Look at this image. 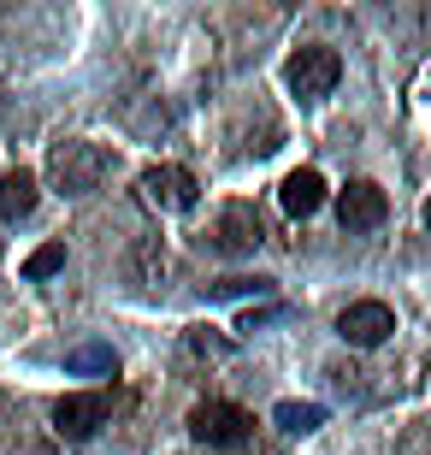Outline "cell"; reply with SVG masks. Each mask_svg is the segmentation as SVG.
Here are the masks:
<instances>
[{"label": "cell", "instance_id": "obj_11", "mask_svg": "<svg viewBox=\"0 0 431 455\" xmlns=\"http://www.w3.org/2000/svg\"><path fill=\"white\" fill-rule=\"evenodd\" d=\"M272 420H278L283 432H314V426H325V408L319 403H278Z\"/></svg>", "mask_w": 431, "mask_h": 455}, {"label": "cell", "instance_id": "obj_15", "mask_svg": "<svg viewBox=\"0 0 431 455\" xmlns=\"http://www.w3.org/2000/svg\"><path fill=\"white\" fill-rule=\"evenodd\" d=\"M419 220H426V231H431V196H426V213H419Z\"/></svg>", "mask_w": 431, "mask_h": 455}, {"label": "cell", "instance_id": "obj_10", "mask_svg": "<svg viewBox=\"0 0 431 455\" xmlns=\"http://www.w3.org/2000/svg\"><path fill=\"white\" fill-rule=\"evenodd\" d=\"M36 202H42V184L36 172H0V220H30Z\"/></svg>", "mask_w": 431, "mask_h": 455}, {"label": "cell", "instance_id": "obj_8", "mask_svg": "<svg viewBox=\"0 0 431 455\" xmlns=\"http://www.w3.org/2000/svg\"><path fill=\"white\" fill-rule=\"evenodd\" d=\"M207 236H213L219 254H254V249H260V236H266V225H260V213H254L249 202H231L213 220V231H207Z\"/></svg>", "mask_w": 431, "mask_h": 455}, {"label": "cell", "instance_id": "obj_14", "mask_svg": "<svg viewBox=\"0 0 431 455\" xmlns=\"http://www.w3.org/2000/svg\"><path fill=\"white\" fill-rule=\"evenodd\" d=\"M71 367H113V355H100V349H84V355H71Z\"/></svg>", "mask_w": 431, "mask_h": 455}, {"label": "cell", "instance_id": "obj_1", "mask_svg": "<svg viewBox=\"0 0 431 455\" xmlns=\"http://www.w3.org/2000/svg\"><path fill=\"white\" fill-rule=\"evenodd\" d=\"M107 172H113V154L100 142H60L48 154V178L60 196H95L107 184Z\"/></svg>", "mask_w": 431, "mask_h": 455}, {"label": "cell", "instance_id": "obj_5", "mask_svg": "<svg viewBox=\"0 0 431 455\" xmlns=\"http://www.w3.org/2000/svg\"><path fill=\"white\" fill-rule=\"evenodd\" d=\"M396 331V314H390V302H348L343 314H337V338L355 343V349H379L384 338Z\"/></svg>", "mask_w": 431, "mask_h": 455}, {"label": "cell", "instance_id": "obj_3", "mask_svg": "<svg viewBox=\"0 0 431 455\" xmlns=\"http://www.w3.org/2000/svg\"><path fill=\"white\" fill-rule=\"evenodd\" d=\"M254 432V414L236 403H219V396H207V403L189 408V438L207 443V450H236V443Z\"/></svg>", "mask_w": 431, "mask_h": 455}, {"label": "cell", "instance_id": "obj_7", "mask_svg": "<svg viewBox=\"0 0 431 455\" xmlns=\"http://www.w3.org/2000/svg\"><path fill=\"white\" fill-rule=\"evenodd\" d=\"M337 220H343V231H379V225L390 220V196H384L372 178H355V184L337 196Z\"/></svg>", "mask_w": 431, "mask_h": 455}, {"label": "cell", "instance_id": "obj_9", "mask_svg": "<svg viewBox=\"0 0 431 455\" xmlns=\"http://www.w3.org/2000/svg\"><path fill=\"white\" fill-rule=\"evenodd\" d=\"M278 202H283V213H290V220H307V213H319V207H325V178H319L314 166L290 172V178L278 184Z\"/></svg>", "mask_w": 431, "mask_h": 455}, {"label": "cell", "instance_id": "obj_4", "mask_svg": "<svg viewBox=\"0 0 431 455\" xmlns=\"http://www.w3.org/2000/svg\"><path fill=\"white\" fill-rule=\"evenodd\" d=\"M136 189H142V202L160 207V213H189V207L201 202L196 172H183V166H148Z\"/></svg>", "mask_w": 431, "mask_h": 455}, {"label": "cell", "instance_id": "obj_2", "mask_svg": "<svg viewBox=\"0 0 431 455\" xmlns=\"http://www.w3.org/2000/svg\"><path fill=\"white\" fill-rule=\"evenodd\" d=\"M337 77H343V60H337V48H319V42L283 60V84H290L296 101H325L337 89Z\"/></svg>", "mask_w": 431, "mask_h": 455}, {"label": "cell", "instance_id": "obj_12", "mask_svg": "<svg viewBox=\"0 0 431 455\" xmlns=\"http://www.w3.org/2000/svg\"><path fill=\"white\" fill-rule=\"evenodd\" d=\"M53 272H66V243H48V249H36L30 260H24V278H30V284H42Z\"/></svg>", "mask_w": 431, "mask_h": 455}, {"label": "cell", "instance_id": "obj_13", "mask_svg": "<svg viewBox=\"0 0 431 455\" xmlns=\"http://www.w3.org/2000/svg\"><path fill=\"white\" fill-rule=\"evenodd\" d=\"M249 290L260 296V290H266V278H225V284H213V296H249Z\"/></svg>", "mask_w": 431, "mask_h": 455}, {"label": "cell", "instance_id": "obj_6", "mask_svg": "<svg viewBox=\"0 0 431 455\" xmlns=\"http://www.w3.org/2000/svg\"><path fill=\"white\" fill-rule=\"evenodd\" d=\"M100 426H107V396H100V390H71V396L53 403V432H60V438L84 443V438H95Z\"/></svg>", "mask_w": 431, "mask_h": 455}]
</instances>
